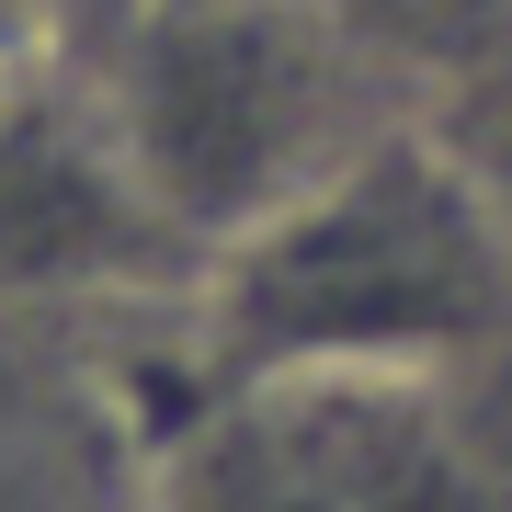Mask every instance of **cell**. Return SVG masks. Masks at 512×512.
Wrapping results in <instances>:
<instances>
[{
	"instance_id": "1",
	"label": "cell",
	"mask_w": 512,
	"mask_h": 512,
	"mask_svg": "<svg viewBox=\"0 0 512 512\" xmlns=\"http://www.w3.org/2000/svg\"><path fill=\"white\" fill-rule=\"evenodd\" d=\"M183 330L217 376H467L512 353V228L467 148L399 114L205 251Z\"/></svg>"
},
{
	"instance_id": "2",
	"label": "cell",
	"mask_w": 512,
	"mask_h": 512,
	"mask_svg": "<svg viewBox=\"0 0 512 512\" xmlns=\"http://www.w3.org/2000/svg\"><path fill=\"white\" fill-rule=\"evenodd\" d=\"M69 57L194 262L410 114L308 0H114L69 23Z\"/></svg>"
},
{
	"instance_id": "3",
	"label": "cell",
	"mask_w": 512,
	"mask_h": 512,
	"mask_svg": "<svg viewBox=\"0 0 512 512\" xmlns=\"http://www.w3.org/2000/svg\"><path fill=\"white\" fill-rule=\"evenodd\" d=\"M205 262L160 228L92 69L57 35L23 80H0V296L69 319L183 308Z\"/></svg>"
},
{
	"instance_id": "4",
	"label": "cell",
	"mask_w": 512,
	"mask_h": 512,
	"mask_svg": "<svg viewBox=\"0 0 512 512\" xmlns=\"http://www.w3.org/2000/svg\"><path fill=\"white\" fill-rule=\"evenodd\" d=\"M126 319L0 296V512H148V421L126 387Z\"/></svg>"
},
{
	"instance_id": "5",
	"label": "cell",
	"mask_w": 512,
	"mask_h": 512,
	"mask_svg": "<svg viewBox=\"0 0 512 512\" xmlns=\"http://www.w3.org/2000/svg\"><path fill=\"white\" fill-rule=\"evenodd\" d=\"M410 114H456L512 69V0H308Z\"/></svg>"
},
{
	"instance_id": "6",
	"label": "cell",
	"mask_w": 512,
	"mask_h": 512,
	"mask_svg": "<svg viewBox=\"0 0 512 512\" xmlns=\"http://www.w3.org/2000/svg\"><path fill=\"white\" fill-rule=\"evenodd\" d=\"M433 126H444V137L467 148V171H478V183H490V205H501V228H512V69L490 80V92H467L456 114H433Z\"/></svg>"
},
{
	"instance_id": "7",
	"label": "cell",
	"mask_w": 512,
	"mask_h": 512,
	"mask_svg": "<svg viewBox=\"0 0 512 512\" xmlns=\"http://www.w3.org/2000/svg\"><path fill=\"white\" fill-rule=\"evenodd\" d=\"M92 12H114V0H57V35H69V23H92Z\"/></svg>"
}]
</instances>
